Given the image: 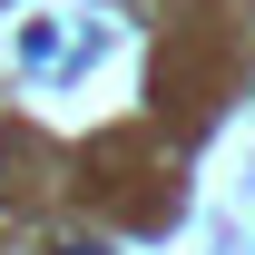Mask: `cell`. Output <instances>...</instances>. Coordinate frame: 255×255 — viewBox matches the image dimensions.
I'll use <instances>...</instances> for the list:
<instances>
[{"label": "cell", "instance_id": "obj_1", "mask_svg": "<svg viewBox=\"0 0 255 255\" xmlns=\"http://www.w3.org/2000/svg\"><path fill=\"white\" fill-rule=\"evenodd\" d=\"M59 255H108V246H59Z\"/></svg>", "mask_w": 255, "mask_h": 255}]
</instances>
